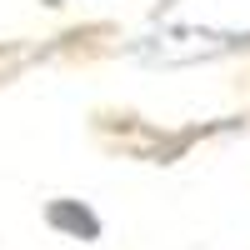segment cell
<instances>
[{
  "label": "cell",
  "mask_w": 250,
  "mask_h": 250,
  "mask_svg": "<svg viewBox=\"0 0 250 250\" xmlns=\"http://www.w3.org/2000/svg\"><path fill=\"white\" fill-rule=\"evenodd\" d=\"M45 225L60 230V235H70V240H80V245L100 240V215L90 210L85 200H70V195H60V200L45 205Z\"/></svg>",
  "instance_id": "6da1fadb"
}]
</instances>
